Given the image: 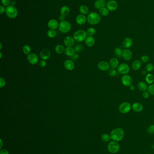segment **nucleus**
Here are the masks:
<instances>
[{"mask_svg":"<svg viewBox=\"0 0 154 154\" xmlns=\"http://www.w3.org/2000/svg\"><path fill=\"white\" fill-rule=\"evenodd\" d=\"M110 136L111 139L118 142L123 139L124 136V132L121 128H117L114 129L111 131Z\"/></svg>","mask_w":154,"mask_h":154,"instance_id":"1","label":"nucleus"},{"mask_svg":"<svg viewBox=\"0 0 154 154\" xmlns=\"http://www.w3.org/2000/svg\"><path fill=\"white\" fill-rule=\"evenodd\" d=\"M87 22L91 25H94L99 24L101 20V17L98 13L92 12L87 17Z\"/></svg>","mask_w":154,"mask_h":154,"instance_id":"2","label":"nucleus"},{"mask_svg":"<svg viewBox=\"0 0 154 154\" xmlns=\"http://www.w3.org/2000/svg\"><path fill=\"white\" fill-rule=\"evenodd\" d=\"M73 37L74 38L75 41L77 42H83L87 38V33L86 32L83 30H78L75 32Z\"/></svg>","mask_w":154,"mask_h":154,"instance_id":"3","label":"nucleus"},{"mask_svg":"<svg viewBox=\"0 0 154 154\" xmlns=\"http://www.w3.org/2000/svg\"><path fill=\"white\" fill-rule=\"evenodd\" d=\"M6 15L9 18L15 19L17 16L18 12L15 6L10 5L6 8Z\"/></svg>","mask_w":154,"mask_h":154,"instance_id":"4","label":"nucleus"},{"mask_svg":"<svg viewBox=\"0 0 154 154\" xmlns=\"http://www.w3.org/2000/svg\"><path fill=\"white\" fill-rule=\"evenodd\" d=\"M59 30L62 33H66L69 32L71 30V25L70 22L67 21H64L61 22L59 24Z\"/></svg>","mask_w":154,"mask_h":154,"instance_id":"5","label":"nucleus"},{"mask_svg":"<svg viewBox=\"0 0 154 154\" xmlns=\"http://www.w3.org/2000/svg\"><path fill=\"white\" fill-rule=\"evenodd\" d=\"M108 149L109 151L112 154L117 153L120 150L119 144L118 141H110L108 144Z\"/></svg>","mask_w":154,"mask_h":154,"instance_id":"6","label":"nucleus"},{"mask_svg":"<svg viewBox=\"0 0 154 154\" xmlns=\"http://www.w3.org/2000/svg\"><path fill=\"white\" fill-rule=\"evenodd\" d=\"M132 109V105L128 102H123L119 106V111L120 112L123 114H127Z\"/></svg>","mask_w":154,"mask_h":154,"instance_id":"7","label":"nucleus"},{"mask_svg":"<svg viewBox=\"0 0 154 154\" xmlns=\"http://www.w3.org/2000/svg\"><path fill=\"white\" fill-rule=\"evenodd\" d=\"M130 68L129 65L126 63H122L119 65L118 67V72L120 74H127L130 71Z\"/></svg>","mask_w":154,"mask_h":154,"instance_id":"8","label":"nucleus"},{"mask_svg":"<svg viewBox=\"0 0 154 154\" xmlns=\"http://www.w3.org/2000/svg\"><path fill=\"white\" fill-rule=\"evenodd\" d=\"M121 83L126 87H129L132 84V79L129 75L125 74L122 76L121 78Z\"/></svg>","mask_w":154,"mask_h":154,"instance_id":"9","label":"nucleus"},{"mask_svg":"<svg viewBox=\"0 0 154 154\" xmlns=\"http://www.w3.org/2000/svg\"><path fill=\"white\" fill-rule=\"evenodd\" d=\"M28 62L31 65H36L39 61L38 56L35 53H31L28 55L27 56Z\"/></svg>","mask_w":154,"mask_h":154,"instance_id":"10","label":"nucleus"},{"mask_svg":"<svg viewBox=\"0 0 154 154\" xmlns=\"http://www.w3.org/2000/svg\"><path fill=\"white\" fill-rule=\"evenodd\" d=\"M107 8L109 11H114L117 9L118 7V3L114 0H110L107 3Z\"/></svg>","mask_w":154,"mask_h":154,"instance_id":"11","label":"nucleus"},{"mask_svg":"<svg viewBox=\"0 0 154 154\" xmlns=\"http://www.w3.org/2000/svg\"><path fill=\"white\" fill-rule=\"evenodd\" d=\"M40 58L43 60H48L51 57V52L49 50L44 49L41 51L39 54Z\"/></svg>","mask_w":154,"mask_h":154,"instance_id":"12","label":"nucleus"},{"mask_svg":"<svg viewBox=\"0 0 154 154\" xmlns=\"http://www.w3.org/2000/svg\"><path fill=\"white\" fill-rule=\"evenodd\" d=\"M97 67L100 70L103 71H107L109 69L110 65L109 63L105 61H101L98 63Z\"/></svg>","mask_w":154,"mask_h":154,"instance_id":"13","label":"nucleus"},{"mask_svg":"<svg viewBox=\"0 0 154 154\" xmlns=\"http://www.w3.org/2000/svg\"><path fill=\"white\" fill-rule=\"evenodd\" d=\"M122 57L124 60L127 61H129L132 59V51L129 49H125L123 50L122 54Z\"/></svg>","mask_w":154,"mask_h":154,"instance_id":"14","label":"nucleus"},{"mask_svg":"<svg viewBox=\"0 0 154 154\" xmlns=\"http://www.w3.org/2000/svg\"><path fill=\"white\" fill-rule=\"evenodd\" d=\"M87 21V17L85 16V15L82 14L78 15L76 19V23L80 25L85 24Z\"/></svg>","mask_w":154,"mask_h":154,"instance_id":"15","label":"nucleus"},{"mask_svg":"<svg viewBox=\"0 0 154 154\" xmlns=\"http://www.w3.org/2000/svg\"><path fill=\"white\" fill-rule=\"evenodd\" d=\"M74 38L71 36L66 37L64 40V43L67 47H71L74 45Z\"/></svg>","mask_w":154,"mask_h":154,"instance_id":"16","label":"nucleus"},{"mask_svg":"<svg viewBox=\"0 0 154 154\" xmlns=\"http://www.w3.org/2000/svg\"><path fill=\"white\" fill-rule=\"evenodd\" d=\"M107 4L105 0H96L94 2V6L97 9L100 10L105 7L107 6Z\"/></svg>","mask_w":154,"mask_h":154,"instance_id":"17","label":"nucleus"},{"mask_svg":"<svg viewBox=\"0 0 154 154\" xmlns=\"http://www.w3.org/2000/svg\"><path fill=\"white\" fill-rule=\"evenodd\" d=\"M59 24L58 21L55 19H51L47 23V26L49 29L54 30L56 29L59 27Z\"/></svg>","mask_w":154,"mask_h":154,"instance_id":"18","label":"nucleus"},{"mask_svg":"<svg viewBox=\"0 0 154 154\" xmlns=\"http://www.w3.org/2000/svg\"><path fill=\"white\" fill-rule=\"evenodd\" d=\"M64 66L67 70H72L74 69L75 64L71 60H66L64 62Z\"/></svg>","mask_w":154,"mask_h":154,"instance_id":"19","label":"nucleus"},{"mask_svg":"<svg viewBox=\"0 0 154 154\" xmlns=\"http://www.w3.org/2000/svg\"><path fill=\"white\" fill-rule=\"evenodd\" d=\"M132 110L136 112H140L143 110V106L139 102H135L132 105Z\"/></svg>","mask_w":154,"mask_h":154,"instance_id":"20","label":"nucleus"},{"mask_svg":"<svg viewBox=\"0 0 154 154\" xmlns=\"http://www.w3.org/2000/svg\"><path fill=\"white\" fill-rule=\"evenodd\" d=\"M133 44V41L132 38H127L123 40V47L128 49L129 48L132 47Z\"/></svg>","mask_w":154,"mask_h":154,"instance_id":"21","label":"nucleus"},{"mask_svg":"<svg viewBox=\"0 0 154 154\" xmlns=\"http://www.w3.org/2000/svg\"><path fill=\"white\" fill-rule=\"evenodd\" d=\"M109 64L112 69H115L119 66V61L117 58H112L109 60Z\"/></svg>","mask_w":154,"mask_h":154,"instance_id":"22","label":"nucleus"},{"mask_svg":"<svg viewBox=\"0 0 154 154\" xmlns=\"http://www.w3.org/2000/svg\"><path fill=\"white\" fill-rule=\"evenodd\" d=\"M85 45L88 47H91L95 44V39L93 36L87 37L85 40Z\"/></svg>","mask_w":154,"mask_h":154,"instance_id":"23","label":"nucleus"},{"mask_svg":"<svg viewBox=\"0 0 154 154\" xmlns=\"http://www.w3.org/2000/svg\"><path fill=\"white\" fill-rule=\"evenodd\" d=\"M142 65L141 61L139 60H136L133 62L132 64V68L134 70H139Z\"/></svg>","mask_w":154,"mask_h":154,"instance_id":"24","label":"nucleus"},{"mask_svg":"<svg viewBox=\"0 0 154 154\" xmlns=\"http://www.w3.org/2000/svg\"><path fill=\"white\" fill-rule=\"evenodd\" d=\"M70 12V9L69 7L67 6H63L60 9L61 15H63L65 16L69 15Z\"/></svg>","mask_w":154,"mask_h":154,"instance_id":"25","label":"nucleus"},{"mask_svg":"<svg viewBox=\"0 0 154 154\" xmlns=\"http://www.w3.org/2000/svg\"><path fill=\"white\" fill-rule=\"evenodd\" d=\"M75 50L74 48L71 47H67L66 48L64 53L67 56H72L75 54Z\"/></svg>","mask_w":154,"mask_h":154,"instance_id":"26","label":"nucleus"},{"mask_svg":"<svg viewBox=\"0 0 154 154\" xmlns=\"http://www.w3.org/2000/svg\"><path fill=\"white\" fill-rule=\"evenodd\" d=\"M138 89L141 92H145L147 91L148 88V86L147 84L144 82H140L137 84Z\"/></svg>","mask_w":154,"mask_h":154,"instance_id":"27","label":"nucleus"},{"mask_svg":"<svg viewBox=\"0 0 154 154\" xmlns=\"http://www.w3.org/2000/svg\"><path fill=\"white\" fill-rule=\"evenodd\" d=\"M79 11L81 14L86 15L89 14V9L87 6L85 5H82L79 7Z\"/></svg>","mask_w":154,"mask_h":154,"instance_id":"28","label":"nucleus"},{"mask_svg":"<svg viewBox=\"0 0 154 154\" xmlns=\"http://www.w3.org/2000/svg\"><path fill=\"white\" fill-rule=\"evenodd\" d=\"M145 81L147 84H153L154 82V76L151 74H148L145 76Z\"/></svg>","mask_w":154,"mask_h":154,"instance_id":"29","label":"nucleus"},{"mask_svg":"<svg viewBox=\"0 0 154 154\" xmlns=\"http://www.w3.org/2000/svg\"><path fill=\"white\" fill-rule=\"evenodd\" d=\"M65 48L62 45H58L56 46L55 48V50L56 52V53L58 54H61L62 53L64 52L65 51Z\"/></svg>","mask_w":154,"mask_h":154,"instance_id":"30","label":"nucleus"},{"mask_svg":"<svg viewBox=\"0 0 154 154\" xmlns=\"http://www.w3.org/2000/svg\"><path fill=\"white\" fill-rule=\"evenodd\" d=\"M23 51L25 54L26 55H29L31 51V48L29 46L26 45L23 47Z\"/></svg>","mask_w":154,"mask_h":154,"instance_id":"31","label":"nucleus"},{"mask_svg":"<svg viewBox=\"0 0 154 154\" xmlns=\"http://www.w3.org/2000/svg\"><path fill=\"white\" fill-rule=\"evenodd\" d=\"M109 10L106 7L103 8L100 10V14L103 16H106L109 15Z\"/></svg>","mask_w":154,"mask_h":154,"instance_id":"32","label":"nucleus"},{"mask_svg":"<svg viewBox=\"0 0 154 154\" xmlns=\"http://www.w3.org/2000/svg\"><path fill=\"white\" fill-rule=\"evenodd\" d=\"M95 33H96L95 29L93 27L89 28L86 31L87 35H88L89 36H94L95 34Z\"/></svg>","mask_w":154,"mask_h":154,"instance_id":"33","label":"nucleus"},{"mask_svg":"<svg viewBox=\"0 0 154 154\" xmlns=\"http://www.w3.org/2000/svg\"><path fill=\"white\" fill-rule=\"evenodd\" d=\"M56 32L54 30V29H49L48 31H47V36L50 38H53L55 37L56 36Z\"/></svg>","mask_w":154,"mask_h":154,"instance_id":"34","label":"nucleus"},{"mask_svg":"<svg viewBox=\"0 0 154 154\" xmlns=\"http://www.w3.org/2000/svg\"><path fill=\"white\" fill-rule=\"evenodd\" d=\"M123 51L119 47H117L114 50V54H115L116 56H118V57H120L122 56Z\"/></svg>","mask_w":154,"mask_h":154,"instance_id":"35","label":"nucleus"},{"mask_svg":"<svg viewBox=\"0 0 154 154\" xmlns=\"http://www.w3.org/2000/svg\"><path fill=\"white\" fill-rule=\"evenodd\" d=\"M154 69V66L152 64L148 63L145 67V70L147 72L150 73L152 72Z\"/></svg>","mask_w":154,"mask_h":154,"instance_id":"36","label":"nucleus"},{"mask_svg":"<svg viewBox=\"0 0 154 154\" xmlns=\"http://www.w3.org/2000/svg\"><path fill=\"white\" fill-rule=\"evenodd\" d=\"M101 139L104 142H108L111 139L110 136L107 133H104L101 136Z\"/></svg>","mask_w":154,"mask_h":154,"instance_id":"37","label":"nucleus"},{"mask_svg":"<svg viewBox=\"0 0 154 154\" xmlns=\"http://www.w3.org/2000/svg\"><path fill=\"white\" fill-rule=\"evenodd\" d=\"M147 91L150 95L154 96V84H150V85L148 87Z\"/></svg>","mask_w":154,"mask_h":154,"instance_id":"38","label":"nucleus"},{"mask_svg":"<svg viewBox=\"0 0 154 154\" xmlns=\"http://www.w3.org/2000/svg\"><path fill=\"white\" fill-rule=\"evenodd\" d=\"M117 74V71L115 69H109V76L113 77L116 76Z\"/></svg>","mask_w":154,"mask_h":154,"instance_id":"39","label":"nucleus"},{"mask_svg":"<svg viewBox=\"0 0 154 154\" xmlns=\"http://www.w3.org/2000/svg\"><path fill=\"white\" fill-rule=\"evenodd\" d=\"M1 2H2V5L4 6L7 7L8 6L11 5V0H2Z\"/></svg>","mask_w":154,"mask_h":154,"instance_id":"40","label":"nucleus"},{"mask_svg":"<svg viewBox=\"0 0 154 154\" xmlns=\"http://www.w3.org/2000/svg\"><path fill=\"white\" fill-rule=\"evenodd\" d=\"M141 62H143L144 63H147V62H148L150 60V58L147 55H143L141 56Z\"/></svg>","mask_w":154,"mask_h":154,"instance_id":"41","label":"nucleus"},{"mask_svg":"<svg viewBox=\"0 0 154 154\" xmlns=\"http://www.w3.org/2000/svg\"><path fill=\"white\" fill-rule=\"evenodd\" d=\"M147 131L149 134H154V125H151L148 127Z\"/></svg>","mask_w":154,"mask_h":154,"instance_id":"42","label":"nucleus"},{"mask_svg":"<svg viewBox=\"0 0 154 154\" xmlns=\"http://www.w3.org/2000/svg\"><path fill=\"white\" fill-rule=\"evenodd\" d=\"M82 48H83V47H82V46L81 45L78 44L77 45H76V46L75 47L74 49L76 52H79V51H82Z\"/></svg>","mask_w":154,"mask_h":154,"instance_id":"43","label":"nucleus"},{"mask_svg":"<svg viewBox=\"0 0 154 154\" xmlns=\"http://www.w3.org/2000/svg\"><path fill=\"white\" fill-rule=\"evenodd\" d=\"M5 84H6L5 80L2 77H1V78H0V87L2 88L5 86Z\"/></svg>","mask_w":154,"mask_h":154,"instance_id":"44","label":"nucleus"},{"mask_svg":"<svg viewBox=\"0 0 154 154\" xmlns=\"http://www.w3.org/2000/svg\"><path fill=\"white\" fill-rule=\"evenodd\" d=\"M150 95V94L148 91H145L142 93V96H143V98H145V99H148Z\"/></svg>","mask_w":154,"mask_h":154,"instance_id":"45","label":"nucleus"},{"mask_svg":"<svg viewBox=\"0 0 154 154\" xmlns=\"http://www.w3.org/2000/svg\"><path fill=\"white\" fill-rule=\"evenodd\" d=\"M39 65L40 67L44 68V67H45L46 65H47V63H46L45 60H42L39 62Z\"/></svg>","mask_w":154,"mask_h":154,"instance_id":"46","label":"nucleus"},{"mask_svg":"<svg viewBox=\"0 0 154 154\" xmlns=\"http://www.w3.org/2000/svg\"><path fill=\"white\" fill-rule=\"evenodd\" d=\"M6 12V8H5L4 6H0V14L2 15L4 12Z\"/></svg>","mask_w":154,"mask_h":154,"instance_id":"47","label":"nucleus"},{"mask_svg":"<svg viewBox=\"0 0 154 154\" xmlns=\"http://www.w3.org/2000/svg\"><path fill=\"white\" fill-rule=\"evenodd\" d=\"M65 17L63 15H61L59 16V20L61 22H62L64 21H65Z\"/></svg>","mask_w":154,"mask_h":154,"instance_id":"48","label":"nucleus"},{"mask_svg":"<svg viewBox=\"0 0 154 154\" xmlns=\"http://www.w3.org/2000/svg\"><path fill=\"white\" fill-rule=\"evenodd\" d=\"M0 154H9V152L6 150H2L0 151Z\"/></svg>","mask_w":154,"mask_h":154,"instance_id":"49","label":"nucleus"},{"mask_svg":"<svg viewBox=\"0 0 154 154\" xmlns=\"http://www.w3.org/2000/svg\"><path fill=\"white\" fill-rule=\"evenodd\" d=\"M129 89L131 91H133L135 90V86L134 85H133V84H132V85H131L129 87Z\"/></svg>","mask_w":154,"mask_h":154,"instance_id":"50","label":"nucleus"},{"mask_svg":"<svg viewBox=\"0 0 154 154\" xmlns=\"http://www.w3.org/2000/svg\"><path fill=\"white\" fill-rule=\"evenodd\" d=\"M73 57L75 59H77L79 57V55L77 54H75L74 56H73Z\"/></svg>","mask_w":154,"mask_h":154,"instance_id":"51","label":"nucleus"},{"mask_svg":"<svg viewBox=\"0 0 154 154\" xmlns=\"http://www.w3.org/2000/svg\"><path fill=\"white\" fill-rule=\"evenodd\" d=\"M16 4V2L14 1H11V5H12V6H15V5Z\"/></svg>","mask_w":154,"mask_h":154,"instance_id":"52","label":"nucleus"},{"mask_svg":"<svg viewBox=\"0 0 154 154\" xmlns=\"http://www.w3.org/2000/svg\"><path fill=\"white\" fill-rule=\"evenodd\" d=\"M1 148H0V149H1L2 148V145H3V144H2V139H1Z\"/></svg>","mask_w":154,"mask_h":154,"instance_id":"53","label":"nucleus"},{"mask_svg":"<svg viewBox=\"0 0 154 154\" xmlns=\"http://www.w3.org/2000/svg\"><path fill=\"white\" fill-rule=\"evenodd\" d=\"M2 52H0V58H1V59H2Z\"/></svg>","mask_w":154,"mask_h":154,"instance_id":"54","label":"nucleus"},{"mask_svg":"<svg viewBox=\"0 0 154 154\" xmlns=\"http://www.w3.org/2000/svg\"><path fill=\"white\" fill-rule=\"evenodd\" d=\"M0 46H1V47H0V49H1V50H2V43H1H1H0Z\"/></svg>","mask_w":154,"mask_h":154,"instance_id":"55","label":"nucleus"},{"mask_svg":"<svg viewBox=\"0 0 154 154\" xmlns=\"http://www.w3.org/2000/svg\"></svg>","mask_w":154,"mask_h":154,"instance_id":"56","label":"nucleus"}]
</instances>
